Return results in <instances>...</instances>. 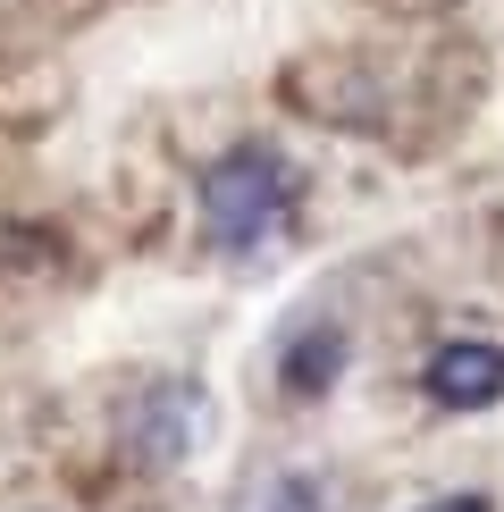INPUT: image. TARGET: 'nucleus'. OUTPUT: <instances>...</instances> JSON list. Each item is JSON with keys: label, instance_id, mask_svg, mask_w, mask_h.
Instances as JSON below:
<instances>
[{"label": "nucleus", "instance_id": "nucleus-3", "mask_svg": "<svg viewBox=\"0 0 504 512\" xmlns=\"http://www.w3.org/2000/svg\"><path fill=\"white\" fill-rule=\"evenodd\" d=\"M202 420H210L202 395L185 387V378H160V387L126 412V437H135L152 462H185V454H194V437H202Z\"/></svg>", "mask_w": 504, "mask_h": 512}, {"label": "nucleus", "instance_id": "nucleus-1", "mask_svg": "<svg viewBox=\"0 0 504 512\" xmlns=\"http://www.w3.org/2000/svg\"><path fill=\"white\" fill-rule=\"evenodd\" d=\"M194 202H202V236L219 252H252L294 210V168L269 143H236V152H219L202 168Z\"/></svg>", "mask_w": 504, "mask_h": 512}, {"label": "nucleus", "instance_id": "nucleus-6", "mask_svg": "<svg viewBox=\"0 0 504 512\" xmlns=\"http://www.w3.org/2000/svg\"><path fill=\"white\" fill-rule=\"evenodd\" d=\"M412 512H496L488 496H429V504H412Z\"/></svg>", "mask_w": 504, "mask_h": 512}, {"label": "nucleus", "instance_id": "nucleus-5", "mask_svg": "<svg viewBox=\"0 0 504 512\" xmlns=\"http://www.w3.org/2000/svg\"><path fill=\"white\" fill-rule=\"evenodd\" d=\"M269 512H328V487L320 479H278L269 487Z\"/></svg>", "mask_w": 504, "mask_h": 512}, {"label": "nucleus", "instance_id": "nucleus-4", "mask_svg": "<svg viewBox=\"0 0 504 512\" xmlns=\"http://www.w3.org/2000/svg\"><path fill=\"white\" fill-rule=\"evenodd\" d=\"M336 370H345V328H336V319H311V328H294L286 345H278V378H286L294 403L328 395Z\"/></svg>", "mask_w": 504, "mask_h": 512}, {"label": "nucleus", "instance_id": "nucleus-2", "mask_svg": "<svg viewBox=\"0 0 504 512\" xmlns=\"http://www.w3.org/2000/svg\"><path fill=\"white\" fill-rule=\"evenodd\" d=\"M420 387H429L437 412H488V403H504V345H488V336H454V345L429 353Z\"/></svg>", "mask_w": 504, "mask_h": 512}]
</instances>
